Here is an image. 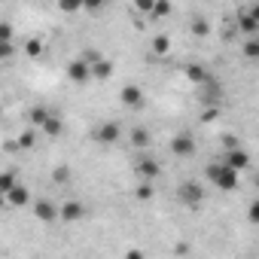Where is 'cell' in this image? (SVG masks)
I'll list each match as a JSON object with an SVG mask.
<instances>
[{
	"mask_svg": "<svg viewBox=\"0 0 259 259\" xmlns=\"http://www.w3.org/2000/svg\"><path fill=\"white\" fill-rule=\"evenodd\" d=\"M204 171H207V180H210L220 192H235V189H238V171H232L226 162H210Z\"/></svg>",
	"mask_w": 259,
	"mask_h": 259,
	"instance_id": "cell-1",
	"label": "cell"
},
{
	"mask_svg": "<svg viewBox=\"0 0 259 259\" xmlns=\"http://www.w3.org/2000/svg\"><path fill=\"white\" fill-rule=\"evenodd\" d=\"M95 141H98L101 147H113V144H119V141H122V125L113 122V119L98 122V128H95Z\"/></svg>",
	"mask_w": 259,
	"mask_h": 259,
	"instance_id": "cell-2",
	"label": "cell"
},
{
	"mask_svg": "<svg viewBox=\"0 0 259 259\" xmlns=\"http://www.w3.org/2000/svg\"><path fill=\"white\" fill-rule=\"evenodd\" d=\"M177 195H180V201H183L186 207H198V204H201V198H204V189H201L195 180H186V183H180Z\"/></svg>",
	"mask_w": 259,
	"mask_h": 259,
	"instance_id": "cell-3",
	"label": "cell"
},
{
	"mask_svg": "<svg viewBox=\"0 0 259 259\" xmlns=\"http://www.w3.org/2000/svg\"><path fill=\"white\" fill-rule=\"evenodd\" d=\"M119 98H122V104H125V107H132V110H141V107L147 104V95H144V89H141V85H122Z\"/></svg>",
	"mask_w": 259,
	"mask_h": 259,
	"instance_id": "cell-4",
	"label": "cell"
},
{
	"mask_svg": "<svg viewBox=\"0 0 259 259\" xmlns=\"http://www.w3.org/2000/svg\"><path fill=\"white\" fill-rule=\"evenodd\" d=\"M34 217L40 223H55V220H61V207H55L49 198H40V201H34Z\"/></svg>",
	"mask_w": 259,
	"mask_h": 259,
	"instance_id": "cell-5",
	"label": "cell"
},
{
	"mask_svg": "<svg viewBox=\"0 0 259 259\" xmlns=\"http://www.w3.org/2000/svg\"><path fill=\"white\" fill-rule=\"evenodd\" d=\"M171 153H174V156H180V159L192 156V153H195V138H192L189 132H183V135L171 138Z\"/></svg>",
	"mask_w": 259,
	"mask_h": 259,
	"instance_id": "cell-6",
	"label": "cell"
},
{
	"mask_svg": "<svg viewBox=\"0 0 259 259\" xmlns=\"http://www.w3.org/2000/svg\"><path fill=\"white\" fill-rule=\"evenodd\" d=\"M67 76H70L73 82H89V79H92V64H85L82 58H76V61L67 64Z\"/></svg>",
	"mask_w": 259,
	"mask_h": 259,
	"instance_id": "cell-7",
	"label": "cell"
},
{
	"mask_svg": "<svg viewBox=\"0 0 259 259\" xmlns=\"http://www.w3.org/2000/svg\"><path fill=\"white\" fill-rule=\"evenodd\" d=\"M226 165L232 168V171H244V168H250V153L244 150V147H238V150H232V153H226Z\"/></svg>",
	"mask_w": 259,
	"mask_h": 259,
	"instance_id": "cell-8",
	"label": "cell"
},
{
	"mask_svg": "<svg viewBox=\"0 0 259 259\" xmlns=\"http://www.w3.org/2000/svg\"><path fill=\"white\" fill-rule=\"evenodd\" d=\"M82 213H85V207L73 198H67L61 204V223H76V220H82Z\"/></svg>",
	"mask_w": 259,
	"mask_h": 259,
	"instance_id": "cell-9",
	"label": "cell"
},
{
	"mask_svg": "<svg viewBox=\"0 0 259 259\" xmlns=\"http://www.w3.org/2000/svg\"><path fill=\"white\" fill-rule=\"evenodd\" d=\"M28 201H31V189H28L25 183H19V186L7 195V204H13V207H25Z\"/></svg>",
	"mask_w": 259,
	"mask_h": 259,
	"instance_id": "cell-10",
	"label": "cell"
},
{
	"mask_svg": "<svg viewBox=\"0 0 259 259\" xmlns=\"http://www.w3.org/2000/svg\"><path fill=\"white\" fill-rule=\"evenodd\" d=\"M138 174L150 183V180H156V177L162 174V168H159V162H156V159H144V162H138Z\"/></svg>",
	"mask_w": 259,
	"mask_h": 259,
	"instance_id": "cell-11",
	"label": "cell"
},
{
	"mask_svg": "<svg viewBox=\"0 0 259 259\" xmlns=\"http://www.w3.org/2000/svg\"><path fill=\"white\" fill-rule=\"evenodd\" d=\"M113 70H116V64H113L110 58H101V61L92 67V76H95V79H110V76H113Z\"/></svg>",
	"mask_w": 259,
	"mask_h": 259,
	"instance_id": "cell-12",
	"label": "cell"
},
{
	"mask_svg": "<svg viewBox=\"0 0 259 259\" xmlns=\"http://www.w3.org/2000/svg\"><path fill=\"white\" fill-rule=\"evenodd\" d=\"M49 116H52V113H49L46 107H31V110H28V122H31L34 128H43V125L49 122Z\"/></svg>",
	"mask_w": 259,
	"mask_h": 259,
	"instance_id": "cell-13",
	"label": "cell"
},
{
	"mask_svg": "<svg viewBox=\"0 0 259 259\" xmlns=\"http://www.w3.org/2000/svg\"><path fill=\"white\" fill-rule=\"evenodd\" d=\"M238 28H241L244 34H256V31H259V22H256L250 13H244V10H241V16H238Z\"/></svg>",
	"mask_w": 259,
	"mask_h": 259,
	"instance_id": "cell-14",
	"label": "cell"
},
{
	"mask_svg": "<svg viewBox=\"0 0 259 259\" xmlns=\"http://www.w3.org/2000/svg\"><path fill=\"white\" fill-rule=\"evenodd\" d=\"M61 132H64V125H61V119L52 113V116H49V122L43 125V135H46V138H58Z\"/></svg>",
	"mask_w": 259,
	"mask_h": 259,
	"instance_id": "cell-15",
	"label": "cell"
},
{
	"mask_svg": "<svg viewBox=\"0 0 259 259\" xmlns=\"http://www.w3.org/2000/svg\"><path fill=\"white\" fill-rule=\"evenodd\" d=\"M16 186H19V180H16V171H7L4 177H0V195H4V198H7V195L16 189Z\"/></svg>",
	"mask_w": 259,
	"mask_h": 259,
	"instance_id": "cell-16",
	"label": "cell"
},
{
	"mask_svg": "<svg viewBox=\"0 0 259 259\" xmlns=\"http://www.w3.org/2000/svg\"><path fill=\"white\" fill-rule=\"evenodd\" d=\"M150 46H153V52H156V55H165V52L171 49V37H168V34H156Z\"/></svg>",
	"mask_w": 259,
	"mask_h": 259,
	"instance_id": "cell-17",
	"label": "cell"
},
{
	"mask_svg": "<svg viewBox=\"0 0 259 259\" xmlns=\"http://www.w3.org/2000/svg\"><path fill=\"white\" fill-rule=\"evenodd\" d=\"M186 76H189L192 82H210V76H207V70H204L201 64H189V67H186Z\"/></svg>",
	"mask_w": 259,
	"mask_h": 259,
	"instance_id": "cell-18",
	"label": "cell"
},
{
	"mask_svg": "<svg viewBox=\"0 0 259 259\" xmlns=\"http://www.w3.org/2000/svg\"><path fill=\"white\" fill-rule=\"evenodd\" d=\"M25 55H28V58H40V55H43V40H37V37L25 40Z\"/></svg>",
	"mask_w": 259,
	"mask_h": 259,
	"instance_id": "cell-19",
	"label": "cell"
},
{
	"mask_svg": "<svg viewBox=\"0 0 259 259\" xmlns=\"http://www.w3.org/2000/svg\"><path fill=\"white\" fill-rule=\"evenodd\" d=\"M132 144H135V147H147V144H150V132L138 125L135 132H132Z\"/></svg>",
	"mask_w": 259,
	"mask_h": 259,
	"instance_id": "cell-20",
	"label": "cell"
},
{
	"mask_svg": "<svg viewBox=\"0 0 259 259\" xmlns=\"http://www.w3.org/2000/svg\"><path fill=\"white\" fill-rule=\"evenodd\" d=\"M244 58L259 61V40H247V43H244Z\"/></svg>",
	"mask_w": 259,
	"mask_h": 259,
	"instance_id": "cell-21",
	"label": "cell"
},
{
	"mask_svg": "<svg viewBox=\"0 0 259 259\" xmlns=\"http://www.w3.org/2000/svg\"><path fill=\"white\" fill-rule=\"evenodd\" d=\"M192 34H195V37H207V34H210L207 19H195V22H192Z\"/></svg>",
	"mask_w": 259,
	"mask_h": 259,
	"instance_id": "cell-22",
	"label": "cell"
},
{
	"mask_svg": "<svg viewBox=\"0 0 259 259\" xmlns=\"http://www.w3.org/2000/svg\"><path fill=\"white\" fill-rule=\"evenodd\" d=\"M135 195H138V201H150V198L156 195V189H153L150 183H141V186L135 189Z\"/></svg>",
	"mask_w": 259,
	"mask_h": 259,
	"instance_id": "cell-23",
	"label": "cell"
},
{
	"mask_svg": "<svg viewBox=\"0 0 259 259\" xmlns=\"http://www.w3.org/2000/svg\"><path fill=\"white\" fill-rule=\"evenodd\" d=\"M34 144H37V135H34V132H22V135H19V147H22V150H31Z\"/></svg>",
	"mask_w": 259,
	"mask_h": 259,
	"instance_id": "cell-24",
	"label": "cell"
},
{
	"mask_svg": "<svg viewBox=\"0 0 259 259\" xmlns=\"http://www.w3.org/2000/svg\"><path fill=\"white\" fill-rule=\"evenodd\" d=\"M135 10H138V13H147V16H153V10H156V0H138V4H135Z\"/></svg>",
	"mask_w": 259,
	"mask_h": 259,
	"instance_id": "cell-25",
	"label": "cell"
},
{
	"mask_svg": "<svg viewBox=\"0 0 259 259\" xmlns=\"http://www.w3.org/2000/svg\"><path fill=\"white\" fill-rule=\"evenodd\" d=\"M220 144H223V147H226V153H232V150H238V147H241V144H238V138H235V135H223V138H220Z\"/></svg>",
	"mask_w": 259,
	"mask_h": 259,
	"instance_id": "cell-26",
	"label": "cell"
},
{
	"mask_svg": "<svg viewBox=\"0 0 259 259\" xmlns=\"http://www.w3.org/2000/svg\"><path fill=\"white\" fill-rule=\"evenodd\" d=\"M165 16H171V4H156V10H153V19H165Z\"/></svg>",
	"mask_w": 259,
	"mask_h": 259,
	"instance_id": "cell-27",
	"label": "cell"
},
{
	"mask_svg": "<svg viewBox=\"0 0 259 259\" xmlns=\"http://www.w3.org/2000/svg\"><path fill=\"white\" fill-rule=\"evenodd\" d=\"M0 43H13V28L10 25H0Z\"/></svg>",
	"mask_w": 259,
	"mask_h": 259,
	"instance_id": "cell-28",
	"label": "cell"
},
{
	"mask_svg": "<svg viewBox=\"0 0 259 259\" xmlns=\"http://www.w3.org/2000/svg\"><path fill=\"white\" fill-rule=\"evenodd\" d=\"M247 217H250V223H253V226H259V198L250 204V213H247Z\"/></svg>",
	"mask_w": 259,
	"mask_h": 259,
	"instance_id": "cell-29",
	"label": "cell"
},
{
	"mask_svg": "<svg viewBox=\"0 0 259 259\" xmlns=\"http://www.w3.org/2000/svg\"><path fill=\"white\" fill-rule=\"evenodd\" d=\"M122 259H147V253L144 250H138V247H132V250H125V256Z\"/></svg>",
	"mask_w": 259,
	"mask_h": 259,
	"instance_id": "cell-30",
	"label": "cell"
},
{
	"mask_svg": "<svg viewBox=\"0 0 259 259\" xmlns=\"http://www.w3.org/2000/svg\"><path fill=\"white\" fill-rule=\"evenodd\" d=\"M52 177H55V183H67V180H70L67 168H55V174H52Z\"/></svg>",
	"mask_w": 259,
	"mask_h": 259,
	"instance_id": "cell-31",
	"label": "cell"
},
{
	"mask_svg": "<svg viewBox=\"0 0 259 259\" xmlns=\"http://www.w3.org/2000/svg\"><path fill=\"white\" fill-rule=\"evenodd\" d=\"M0 55L10 58V55H13V43H0Z\"/></svg>",
	"mask_w": 259,
	"mask_h": 259,
	"instance_id": "cell-32",
	"label": "cell"
},
{
	"mask_svg": "<svg viewBox=\"0 0 259 259\" xmlns=\"http://www.w3.org/2000/svg\"><path fill=\"white\" fill-rule=\"evenodd\" d=\"M76 10H82L79 4H61V13H76Z\"/></svg>",
	"mask_w": 259,
	"mask_h": 259,
	"instance_id": "cell-33",
	"label": "cell"
},
{
	"mask_svg": "<svg viewBox=\"0 0 259 259\" xmlns=\"http://www.w3.org/2000/svg\"><path fill=\"white\" fill-rule=\"evenodd\" d=\"M247 13H250V16H253V19H256V22H259V4H253V7H250V10H247Z\"/></svg>",
	"mask_w": 259,
	"mask_h": 259,
	"instance_id": "cell-34",
	"label": "cell"
},
{
	"mask_svg": "<svg viewBox=\"0 0 259 259\" xmlns=\"http://www.w3.org/2000/svg\"><path fill=\"white\" fill-rule=\"evenodd\" d=\"M256 189H259V174H256Z\"/></svg>",
	"mask_w": 259,
	"mask_h": 259,
	"instance_id": "cell-35",
	"label": "cell"
}]
</instances>
